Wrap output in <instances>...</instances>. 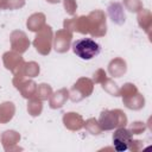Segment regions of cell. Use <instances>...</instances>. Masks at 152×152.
Listing matches in <instances>:
<instances>
[{"label":"cell","instance_id":"2","mask_svg":"<svg viewBox=\"0 0 152 152\" xmlns=\"http://www.w3.org/2000/svg\"><path fill=\"white\" fill-rule=\"evenodd\" d=\"M114 148L118 152H124L129 148L132 144V133L126 128H119L113 134Z\"/></svg>","mask_w":152,"mask_h":152},{"label":"cell","instance_id":"1","mask_svg":"<svg viewBox=\"0 0 152 152\" xmlns=\"http://www.w3.org/2000/svg\"><path fill=\"white\" fill-rule=\"evenodd\" d=\"M72 50L81 59L89 61L101 52V46L91 38H81L72 43Z\"/></svg>","mask_w":152,"mask_h":152}]
</instances>
